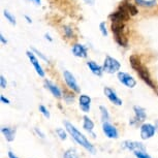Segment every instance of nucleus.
<instances>
[{"mask_svg":"<svg viewBox=\"0 0 158 158\" xmlns=\"http://www.w3.org/2000/svg\"><path fill=\"white\" fill-rule=\"evenodd\" d=\"M121 65L117 59L111 57V56H106L103 62V71L108 73H115L120 69Z\"/></svg>","mask_w":158,"mask_h":158,"instance_id":"obj_4","label":"nucleus"},{"mask_svg":"<svg viewBox=\"0 0 158 158\" xmlns=\"http://www.w3.org/2000/svg\"><path fill=\"white\" fill-rule=\"evenodd\" d=\"M26 54H27L28 58H29V60H30V62H31V64L33 65L34 69H35V71H36V73H37L40 77H44V69H43V67L40 66V62H38L37 58L35 57V55H34L32 52H30V51H28V52L26 53Z\"/></svg>","mask_w":158,"mask_h":158,"instance_id":"obj_10","label":"nucleus"},{"mask_svg":"<svg viewBox=\"0 0 158 158\" xmlns=\"http://www.w3.org/2000/svg\"><path fill=\"white\" fill-rule=\"evenodd\" d=\"M0 86H1V88H6V81H5L4 77L1 76L0 77Z\"/></svg>","mask_w":158,"mask_h":158,"instance_id":"obj_31","label":"nucleus"},{"mask_svg":"<svg viewBox=\"0 0 158 158\" xmlns=\"http://www.w3.org/2000/svg\"><path fill=\"white\" fill-rule=\"evenodd\" d=\"M129 62H130L132 68L136 71V73H138V74L139 76V77L143 80V81H144L148 86H150L151 88L155 89V85H154L153 81H152L150 73H149V71H148L147 68H146L145 65L142 64V62H141V60H139V56H136V55L130 56Z\"/></svg>","mask_w":158,"mask_h":158,"instance_id":"obj_2","label":"nucleus"},{"mask_svg":"<svg viewBox=\"0 0 158 158\" xmlns=\"http://www.w3.org/2000/svg\"><path fill=\"white\" fill-rule=\"evenodd\" d=\"M99 29H100V32L103 36H106L108 35V31H106V23L104 22H101L99 24Z\"/></svg>","mask_w":158,"mask_h":158,"instance_id":"obj_29","label":"nucleus"},{"mask_svg":"<svg viewBox=\"0 0 158 158\" xmlns=\"http://www.w3.org/2000/svg\"><path fill=\"white\" fill-rule=\"evenodd\" d=\"M124 24L121 22H112V32L115 36V40L120 44L121 47H127L128 40L126 35L124 33Z\"/></svg>","mask_w":158,"mask_h":158,"instance_id":"obj_3","label":"nucleus"},{"mask_svg":"<svg viewBox=\"0 0 158 158\" xmlns=\"http://www.w3.org/2000/svg\"><path fill=\"white\" fill-rule=\"evenodd\" d=\"M64 124H65V128H66V130L68 131V133L73 136V139L77 143V144L81 145L83 148H85L86 150L89 151V153H91V154L96 153V149L94 148V146L91 145V143L86 139V136L83 135V133L80 132L73 124L67 121H65Z\"/></svg>","mask_w":158,"mask_h":158,"instance_id":"obj_1","label":"nucleus"},{"mask_svg":"<svg viewBox=\"0 0 158 158\" xmlns=\"http://www.w3.org/2000/svg\"><path fill=\"white\" fill-rule=\"evenodd\" d=\"M155 135V126L150 123H145L141 126V138L143 139H149Z\"/></svg>","mask_w":158,"mask_h":158,"instance_id":"obj_9","label":"nucleus"},{"mask_svg":"<svg viewBox=\"0 0 158 158\" xmlns=\"http://www.w3.org/2000/svg\"><path fill=\"white\" fill-rule=\"evenodd\" d=\"M3 15H4V17L6 18V20L8 21V22L11 24V25H16V18H15L13 15L10 13V11H8V10H4Z\"/></svg>","mask_w":158,"mask_h":158,"instance_id":"obj_26","label":"nucleus"},{"mask_svg":"<svg viewBox=\"0 0 158 158\" xmlns=\"http://www.w3.org/2000/svg\"><path fill=\"white\" fill-rule=\"evenodd\" d=\"M118 80L119 82L122 83V84L125 85L128 88H133L136 85V81L127 73H122V71L118 73Z\"/></svg>","mask_w":158,"mask_h":158,"instance_id":"obj_7","label":"nucleus"},{"mask_svg":"<svg viewBox=\"0 0 158 158\" xmlns=\"http://www.w3.org/2000/svg\"><path fill=\"white\" fill-rule=\"evenodd\" d=\"M84 1L89 5H93L95 3V0H84Z\"/></svg>","mask_w":158,"mask_h":158,"instance_id":"obj_34","label":"nucleus"},{"mask_svg":"<svg viewBox=\"0 0 158 158\" xmlns=\"http://www.w3.org/2000/svg\"><path fill=\"white\" fill-rule=\"evenodd\" d=\"M56 133H57L58 136L61 139H66V132L64 131V129H62V128H58V129H56Z\"/></svg>","mask_w":158,"mask_h":158,"instance_id":"obj_27","label":"nucleus"},{"mask_svg":"<svg viewBox=\"0 0 158 158\" xmlns=\"http://www.w3.org/2000/svg\"><path fill=\"white\" fill-rule=\"evenodd\" d=\"M99 110H100V112H101V120H102L103 122H109L110 115H109L108 110L104 108L103 106H99Z\"/></svg>","mask_w":158,"mask_h":158,"instance_id":"obj_24","label":"nucleus"},{"mask_svg":"<svg viewBox=\"0 0 158 158\" xmlns=\"http://www.w3.org/2000/svg\"><path fill=\"white\" fill-rule=\"evenodd\" d=\"M44 36H46V38H47V40H49L50 41H52V40H53L52 38H51V36H50L49 34H46V35H44Z\"/></svg>","mask_w":158,"mask_h":158,"instance_id":"obj_39","label":"nucleus"},{"mask_svg":"<svg viewBox=\"0 0 158 158\" xmlns=\"http://www.w3.org/2000/svg\"><path fill=\"white\" fill-rule=\"evenodd\" d=\"M63 158H80V156H79V153H77V151L76 149L70 148L65 151Z\"/></svg>","mask_w":158,"mask_h":158,"instance_id":"obj_22","label":"nucleus"},{"mask_svg":"<svg viewBox=\"0 0 158 158\" xmlns=\"http://www.w3.org/2000/svg\"><path fill=\"white\" fill-rule=\"evenodd\" d=\"M8 157H10V158H18L16 155L13 153V152H8Z\"/></svg>","mask_w":158,"mask_h":158,"instance_id":"obj_36","label":"nucleus"},{"mask_svg":"<svg viewBox=\"0 0 158 158\" xmlns=\"http://www.w3.org/2000/svg\"><path fill=\"white\" fill-rule=\"evenodd\" d=\"M135 2L143 7H153L157 3L156 0H135Z\"/></svg>","mask_w":158,"mask_h":158,"instance_id":"obj_21","label":"nucleus"},{"mask_svg":"<svg viewBox=\"0 0 158 158\" xmlns=\"http://www.w3.org/2000/svg\"><path fill=\"white\" fill-rule=\"evenodd\" d=\"M102 130H103V133L108 136L109 139H118L119 138L118 130L116 129V127L114 125H112L111 123H109V122H103Z\"/></svg>","mask_w":158,"mask_h":158,"instance_id":"obj_8","label":"nucleus"},{"mask_svg":"<svg viewBox=\"0 0 158 158\" xmlns=\"http://www.w3.org/2000/svg\"><path fill=\"white\" fill-rule=\"evenodd\" d=\"M24 18H25L26 21H27V23H29V24H31V23H32V20H31L28 16H26V15H25V16H24Z\"/></svg>","mask_w":158,"mask_h":158,"instance_id":"obj_37","label":"nucleus"},{"mask_svg":"<svg viewBox=\"0 0 158 158\" xmlns=\"http://www.w3.org/2000/svg\"><path fill=\"white\" fill-rule=\"evenodd\" d=\"M44 86H46L47 89H49V90L51 91V93L54 95L55 97H57V98H61L62 97L60 89H59L55 84H53L51 81H48V80H46V81H44Z\"/></svg>","mask_w":158,"mask_h":158,"instance_id":"obj_16","label":"nucleus"},{"mask_svg":"<svg viewBox=\"0 0 158 158\" xmlns=\"http://www.w3.org/2000/svg\"><path fill=\"white\" fill-rule=\"evenodd\" d=\"M32 51H33V52L36 53V54H37L38 56H40V57L41 59H43V60H44L46 62H49V60H48V58L46 57V56H44V54H41V53L40 52V51L36 50V49H35V48H32Z\"/></svg>","mask_w":158,"mask_h":158,"instance_id":"obj_30","label":"nucleus"},{"mask_svg":"<svg viewBox=\"0 0 158 158\" xmlns=\"http://www.w3.org/2000/svg\"><path fill=\"white\" fill-rule=\"evenodd\" d=\"M83 128L85 130H87L90 135H92V136L95 138V133L93 132V128H94V123L92 122V120L88 116H84V124H83Z\"/></svg>","mask_w":158,"mask_h":158,"instance_id":"obj_19","label":"nucleus"},{"mask_svg":"<svg viewBox=\"0 0 158 158\" xmlns=\"http://www.w3.org/2000/svg\"><path fill=\"white\" fill-rule=\"evenodd\" d=\"M73 53L76 57L79 58H86L87 57V48L84 47L83 44H76L73 47Z\"/></svg>","mask_w":158,"mask_h":158,"instance_id":"obj_13","label":"nucleus"},{"mask_svg":"<svg viewBox=\"0 0 158 158\" xmlns=\"http://www.w3.org/2000/svg\"><path fill=\"white\" fill-rule=\"evenodd\" d=\"M40 111L41 112V114H43V115H44V117H46V118H48V119H49V118L51 117V115H50V112L48 111V110H47V108H46V106H40Z\"/></svg>","mask_w":158,"mask_h":158,"instance_id":"obj_28","label":"nucleus"},{"mask_svg":"<svg viewBox=\"0 0 158 158\" xmlns=\"http://www.w3.org/2000/svg\"><path fill=\"white\" fill-rule=\"evenodd\" d=\"M1 132L3 133V135L5 136L6 141L8 142H13L15 139V135H16V130L14 128L10 127H2L1 128Z\"/></svg>","mask_w":158,"mask_h":158,"instance_id":"obj_20","label":"nucleus"},{"mask_svg":"<svg viewBox=\"0 0 158 158\" xmlns=\"http://www.w3.org/2000/svg\"><path fill=\"white\" fill-rule=\"evenodd\" d=\"M0 40H1V43L2 44H7V40H5V38H4V36H3V34H0Z\"/></svg>","mask_w":158,"mask_h":158,"instance_id":"obj_33","label":"nucleus"},{"mask_svg":"<svg viewBox=\"0 0 158 158\" xmlns=\"http://www.w3.org/2000/svg\"><path fill=\"white\" fill-rule=\"evenodd\" d=\"M31 1H33L36 5H40V0H31Z\"/></svg>","mask_w":158,"mask_h":158,"instance_id":"obj_38","label":"nucleus"},{"mask_svg":"<svg viewBox=\"0 0 158 158\" xmlns=\"http://www.w3.org/2000/svg\"><path fill=\"white\" fill-rule=\"evenodd\" d=\"M130 15L127 13L126 10H124L123 8L119 7L115 13H113L112 15H110V20L112 22H121V23H125L127 22L128 20L130 19Z\"/></svg>","mask_w":158,"mask_h":158,"instance_id":"obj_5","label":"nucleus"},{"mask_svg":"<svg viewBox=\"0 0 158 158\" xmlns=\"http://www.w3.org/2000/svg\"><path fill=\"white\" fill-rule=\"evenodd\" d=\"M103 92H104V94H106V96L109 98V100L111 101L112 103L116 104V106H121L122 104V100L118 97L117 93H116L113 89L109 88V87H106L103 89Z\"/></svg>","mask_w":158,"mask_h":158,"instance_id":"obj_11","label":"nucleus"},{"mask_svg":"<svg viewBox=\"0 0 158 158\" xmlns=\"http://www.w3.org/2000/svg\"><path fill=\"white\" fill-rule=\"evenodd\" d=\"M135 153V156L136 158H152L150 155L147 153L146 149H142V150H136L133 152Z\"/></svg>","mask_w":158,"mask_h":158,"instance_id":"obj_23","label":"nucleus"},{"mask_svg":"<svg viewBox=\"0 0 158 158\" xmlns=\"http://www.w3.org/2000/svg\"><path fill=\"white\" fill-rule=\"evenodd\" d=\"M90 103H91V98L88 95L83 94L80 96V106L83 110V112L88 113L90 111Z\"/></svg>","mask_w":158,"mask_h":158,"instance_id":"obj_15","label":"nucleus"},{"mask_svg":"<svg viewBox=\"0 0 158 158\" xmlns=\"http://www.w3.org/2000/svg\"><path fill=\"white\" fill-rule=\"evenodd\" d=\"M122 148L126 149V150H130L135 152L136 150H142V149H146L145 146L142 143L135 142V141H125L122 143Z\"/></svg>","mask_w":158,"mask_h":158,"instance_id":"obj_12","label":"nucleus"},{"mask_svg":"<svg viewBox=\"0 0 158 158\" xmlns=\"http://www.w3.org/2000/svg\"><path fill=\"white\" fill-rule=\"evenodd\" d=\"M133 111L135 114V122H143L147 118V114H146V110L141 108L139 106H133Z\"/></svg>","mask_w":158,"mask_h":158,"instance_id":"obj_17","label":"nucleus"},{"mask_svg":"<svg viewBox=\"0 0 158 158\" xmlns=\"http://www.w3.org/2000/svg\"><path fill=\"white\" fill-rule=\"evenodd\" d=\"M63 76H64L65 83H66V85L68 86V88H69L70 90L77 92V93H80L81 90H80V87H79V85H77L76 79H74L73 74L70 73L68 70H64Z\"/></svg>","mask_w":158,"mask_h":158,"instance_id":"obj_6","label":"nucleus"},{"mask_svg":"<svg viewBox=\"0 0 158 158\" xmlns=\"http://www.w3.org/2000/svg\"><path fill=\"white\" fill-rule=\"evenodd\" d=\"M63 31H64V35L67 38H73L74 34H73V30L70 26H64L63 27Z\"/></svg>","mask_w":158,"mask_h":158,"instance_id":"obj_25","label":"nucleus"},{"mask_svg":"<svg viewBox=\"0 0 158 158\" xmlns=\"http://www.w3.org/2000/svg\"><path fill=\"white\" fill-rule=\"evenodd\" d=\"M119 7L123 8L124 10H126L127 13L130 15V16H135V15H138V13H139L138 8H136L133 4H131L130 2H128V1L121 2L120 5H119Z\"/></svg>","mask_w":158,"mask_h":158,"instance_id":"obj_14","label":"nucleus"},{"mask_svg":"<svg viewBox=\"0 0 158 158\" xmlns=\"http://www.w3.org/2000/svg\"><path fill=\"white\" fill-rule=\"evenodd\" d=\"M0 99H1V101L3 103H6V104H10V99H7V98H5L3 95H1V96H0Z\"/></svg>","mask_w":158,"mask_h":158,"instance_id":"obj_32","label":"nucleus"},{"mask_svg":"<svg viewBox=\"0 0 158 158\" xmlns=\"http://www.w3.org/2000/svg\"><path fill=\"white\" fill-rule=\"evenodd\" d=\"M87 66L89 67L92 73H93L95 76H98V77H101L102 76V71H103V68L99 66L98 64H96L95 62L93 61H88L87 62Z\"/></svg>","mask_w":158,"mask_h":158,"instance_id":"obj_18","label":"nucleus"},{"mask_svg":"<svg viewBox=\"0 0 158 158\" xmlns=\"http://www.w3.org/2000/svg\"><path fill=\"white\" fill-rule=\"evenodd\" d=\"M35 131H36V132L38 133V135H40V138H44V133H43V132H41V131H40V130H38V129H37V128H35Z\"/></svg>","mask_w":158,"mask_h":158,"instance_id":"obj_35","label":"nucleus"}]
</instances>
